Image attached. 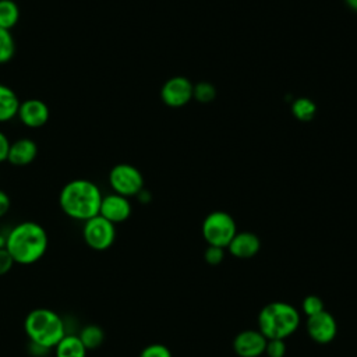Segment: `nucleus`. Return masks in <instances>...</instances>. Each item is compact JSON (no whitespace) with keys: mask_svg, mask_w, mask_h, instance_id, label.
Segmentation results:
<instances>
[{"mask_svg":"<svg viewBox=\"0 0 357 357\" xmlns=\"http://www.w3.org/2000/svg\"><path fill=\"white\" fill-rule=\"evenodd\" d=\"M49 237L43 226L36 222H21L15 225L6 240V250L15 264L31 265L38 262L47 251Z\"/></svg>","mask_w":357,"mask_h":357,"instance_id":"nucleus-1","label":"nucleus"},{"mask_svg":"<svg viewBox=\"0 0 357 357\" xmlns=\"http://www.w3.org/2000/svg\"><path fill=\"white\" fill-rule=\"evenodd\" d=\"M102 198L103 195L93 181L75 178L61 188L59 204L68 218L85 222L99 215Z\"/></svg>","mask_w":357,"mask_h":357,"instance_id":"nucleus-2","label":"nucleus"},{"mask_svg":"<svg viewBox=\"0 0 357 357\" xmlns=\"http://www.w3.org/2000/svg\"><path fill=\"white\" fill-rule=\"evenodd\" d=\"M24 329L32 346L49 350L66 335V325L61 317L49 308L32 310L24 322Z\"/></svg>","mask_w":357,"mask_h":357,"instance_id":"nucleus-3","label":"nucleus"},{"mask_svg":"<svg viewBox=\"0 0 357 357\" xmlns=\"http://www.w3.org/2000/svg\"><path fill=\"white\" fill-rule=\"evenodd\" d=\"M300 325L297 310L283 301L266 304L258 314V331L266 339H286Z\"/></svg>","mask_w":357,"mask_h":357,"instance_id":"nucleus-4","label":"nucleus"},{"mask_svg":"<svg viewBox=\"0 0 357 357\" xmlns=\"http://www.w3.org/2000/svg\"><path fill=\"white\" fill-rule=\"evenodd\" d=\"M236 233V223L233 218L223 211L209 213L202 222V236L209 245L225 248Z\"/></svg>","mask_w":357,"mask_h":357,"instance_id":"nucleus-5","label":"nucleus"},{"mask_svg":"<svg viewBox=\"0 0 357 357\" xmlns=\"http://www.w3.org/2000/svg\"><path fill=\"white\" fill-rule=\"evenodd\" d=\"M82 237L89 248L95 251H105L110 248L116 240L114 223L100 215H96L84 222Z\"/></svg>","mask_w":357,"mask_h":357,"instance_id":"nucleus-6","label":"nucleus"},{"mask_svg":"<svg viewBox=\"0 0 357 357\" xmlns=\"http://www.w3.org/2000/svg\"><path fill=\"white\" fill-rule=\"evenodd\" d=\"M109 184L116 194L128 198L138 195L144 188V177L132 165L119 163L109 173Z\"/></svg>","mask_w":357,"mask_h":357,"instance_id":"nucleus-7","label":"nucleus"},{"mask_svg":"<svg viewBox=\"0 0 357 357\" xmlns=\"http://www.w3.org/2000/svg\"><path fill=\"white\" fill-rule=\"evenodd\" d=\"M194 85L185 77H173L167 79L160 91V98L169 107H181L192 98Z\"/></svg>","mask_w":357,"mask_h":357,"instance_id":"nucleus-8","label":"nucleus"},{"mask_svg":"<svg viewBox=\"0 0 357 357\" xmlns=\"http://www.w3.org/2000/svg\"><path fill=\"white\" fill-rule=\"evenodd\" d=\"M307 332L310 337L317 343H329L335 339L337 325L333 315L328 311H321L307 319Z\"/></svg>","mask_w":357,"mask_h":357,"instance_id":"nucleus-9","label":"nucleus"},{"mask_svg":"<svg viewBox=\"0 0 357 357\" xmlns=\"http://www.w3.org/2000/svg\"><path fill=\"white\" fill-rule=\"evenodd\" d=\"M266 337L259 331H243L236 335L233 349L238 357H259L265 353Z\"/></svg>","mask_w":357,"mask_h":357,"instance_id":"nucleus-10","label":"nucleus"},{"mask_svg":"<svg viewBox=\"0 0 357 357\" xmlns=\"http://www.w3.org/2000/svg\"><path fill=\"white\" fill-rule=\"evenodd\" d=\"M17 116L24 126L29 128H39L47 123L50 112L43 100L32 98L20 103Z\"/></svg>","mask_w":357,"mask_h":357,"instance_id":"nucleus-11","label":"nucleus"},{"mask_svg":"<svg viewBox=\"0 0 357 357\" xmlns=\"http://www.w3.org/2000/svg\"><path fill=\"white\" fill-rule=\"evenodd\" d=\"M99 215L114 225L121 223L130 218L131 204L127 197L119 195L116 192L107 194L102 198Z\"/></svg>","mask_w":357,"mask_h":357,"instance_id":"nucleus-12","label":"nucleus"},{"mask_svg":"<svg viewBox=\"0 0 357 357\" xmlns=\"http://www.w3.org/2000/svg\"><path fill=\"white\" fill-rule=\"evenodd\" d=\"M38 155V145L31 138H18L11 142L7 160L14 166H28Z\"/></svg>","mask_w":357,"mask_h":357,"instance_id":"nucleus-13","label":"nucleus"},{"mask_svg":"<svg viewBox=\"0 0 357 357\" xmlns=\"http://www.w3.org/2000/svg\"><path fill=\"white\" fill-rule=\"evenodd\" d=\"M227 247L231 255H234L236 258L247 259L254 257L259 251L261 241L257 234L251 231H241L234 234Z\"/></svg>","mask_w":357,"mask_h":357,"instance_id":"nucleus-14","label":"nucleus"},{"mask_svg":"<svg viewBox=\"0 0 357 357\" xmlns=\"http://www.w3.org/2000/svg\"><path fill=\"white\" fill-rule=\"evenodd\" d=\"M20 103L17 93L10 86L0 84V123L13 120L18 113Z\"/></svg>","mask_w":357,"mask_h":357,"instance_id":"nucleus-15","label":"nucleus"},{"mask_svg":"<svg viewBox=\"0 0 357 357\" xmlns=\"http://www.w3.org/2000/svg\"><path fill=\"white\" fill-rule=\"evenodd\" d=\"M56 357H86V349L79 340L78 335H64L56 344Z\"/></svg>","mask_w":357,"mask_h":357,"instance_id":"nucleus-16","label":"nucleus"},{"mask_svg":"<svg viewBox=\"0 0 357 357\" xmlns=\"http://www.w3.org/2000/svg\"><path fill=\"white\" fill-rule=\"evenodd\" d=\"M20 20V8L14 0H0V28L11 31Z\"/></svg>","mask_w":357,"mask_h":357,"instance_id":"nucleus-17","label":"nucleus"},{"mask_svg":"<svg viewBox=\"0 0 357 357\" xmlns=\"http://www.w3.org/2000/svg\"><path fill=\"white\" fill-rule=\"evenodd\" d=\"M78 337H79V340L82 342V344L85 346L86 350H95L103 343L105 332L100 326H98L95 324H91V325H86L81 329Z\"/></svg>","mask_w":357,"mask_h":357,"instance_id":"nucleus-18","label":"nucleus"},{"mask_svg":"<svg viewBox=\"0 0 357 357\" xmlns=\"http://www.w3.org/2000/svg\"><path fill=\"white\" fill-rule=\"evenodd\" d=\"M291 113L300 121H310L317 113V106L308 98H298L291 105Z\"/></svg>","mask_w":357,"mask_h":357,"instance_id":"nucleus-19","label":"nucleus"},{"mask_svg":"<svg viewBox=\"0 0 357 357\" xmlns=\"http://www.w3.org/2000/svg\"><path fill=\"white\" fill-rule=\"evenodd\" d=\"M15 53V42L11 31L0 28V64L8 63Z\"/></svg>","mask_w":357,"mask_h":357,"instance_id":"nucleus-20","label":"nucleus"},{"mask_svg":"<svg viewBox=\"0 0 357 357\" xmlns=\"http://www.w3.org/2000/svg\"><path fill=\"white\" fill-rule=\"evenodd\" d=\"M216 96V89L211 82H198L194 85L192 89V98H195L201 103H208L213 100Z\"/></svg>","mask_w":357,"mask_h":357,"instance_id":"nucleus-21","label":"nucleus"},{"mask_svg":"<svg viewBox=\"0 0 357 357\" xmlns=\"http://www.w3.org/2000/svg\"><path fill=\"white\" fill-rule=\"evenodd\" d=\"M301 308H303V312H304L307 317H311V315H315V314L324 311V303H322L321 297L314 296V294H310V296L304 297L303 304H301Z\"/></svg>","mask_w":357,"mask_h":357,"instance_id":"nucleus-22","label":"nucleus"},{"mask_svg":"<svg viewBox=\"0 0 357 357\" xmlns=\"http://www.w3.org/2000/svg\"><path fill=\"white\" fill-rule=\"evenodd\" d=\"M265 353L268 357H284L286 354L284 339H268Z\"/></svg>","mask_w":357,"mask_h":357,"instance_id":"nucleus-23","label":"nucleus"},{"mask_svg":"<svg viewBox=\"0 0 357 357\" xmlns=\"http://www.w3.org/2000/svg\"><path fill=\"white\" fill-rule=\"evenodd\" d=\"M139 357H172V353L165 344L152 343L142 349Z\"/></svg>","mask_w":357,"mask_h":357,"instance_id":"nucleus-24","label":"nucleus"},{"mask_svg":"<svg viewBox=\"0 0 357 357\" xmlns=\"http://www.w3.org/2000/svg\"><path fill=\"white\" fill-rule=\"evenodd\" d=\"M225 252L222 247H215V245H208V248L204 252V258L209 265H219L223 261Z\"/></svg>","mask_w":357,"mask_h":357,"instance_id":"nucleus-25","label":"nucleus"},{"mask_svg":"<svg viewBox=\"0 0 357 357\" xmlns=\"http://www.w3.org/2000/svg\"><path fill=\"white\" fill-rule=\"evenodd\" d=\"M14 259L11 258L10 252L4 248H0V276L8 273L14 265Z\"/></svg>","mask_w":357,"mask_h":357,"instance_id":"nucleus-26","label":"nucleus"},{"mask_svg":"<svg viewBox=\"0 0 357 357\" xmlns=\"http://www.w3.org/2000/svg\"><path fill=\"white\" fill-rule=\"evenodd\" d=\"M10 145H11V142L8 141L7 135L3 131H0V163L7 160Z\"/></svg>","mask_w":357,"mask_h":357,"instance_id":"nucleus-27","label":"nucleus"},{"mask_svg":"<svg viewBox=\"0 0 357 357\" xmlns=\"http://www.w3.org/2000/svg\"><path fill=\"white\" fill-rule=\"evenodd\" d=\"M10 206H11V199H10L8 194L6 191L0 190V218H3L8 212Z\"/></svg>","mask_w":357,"mask_h":357,"instance_id":"nucleus-28","label":"nucleus"},{"mask_svg":"<svg viewBox=\"0 0 357 357\" xmlns=\"http://www.w3.org/2000/svg\"><path fill=\"white\" fill-rule=\"evenodd\" d=\"M346 4L351 8V10H356L357 11V0H344Z\"/></svg>","mask_w":357,"mask_h":357,"instance_id":"nucleus-29","label":"nucleus"}]
</instances>
